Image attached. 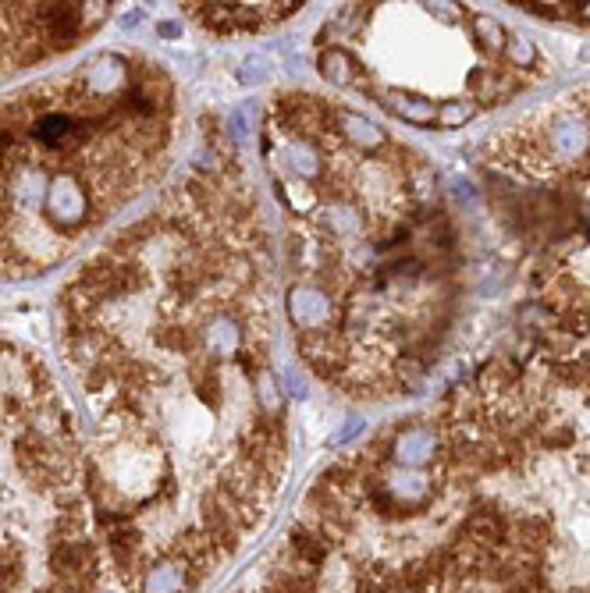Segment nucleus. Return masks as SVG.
Returning a JSON list of instances; mask_svg holds the SVG:
<instances>
[{
	"label": "nucleus",
	"instance_id": "obj_1",
	"mask_svg": "<svg viewBox=\"0 0 590 593\" xmlns=\"http://www.w3.org/2000/svg\"><path fill=\"white\" fill-rule=\"evenodd\" d=\"M278 296L263 196L217 122L57 292L107 590H200L263 530L292 452Z\"/></svg>",
	"mask_w": 590,
	"mask_h": 593
},
{
	"label": "nucleus",
	"instance_id": "obj_2",
	"mask_svg": "<svg viewBox=\"0 0 590 593\" xmlns=\"http://www.w3.org/2000/svg\"><path fill=\"white\" fill-rule=\"evenodd\" d=\"M260 153L281 220V313L302 366L352 402L423 391L463 292L459 224L441 174L367 111L274 89Z\"/></svg>",
	"mask_w": 590,
	"mask_h": 593
},
{
	"label": "nucleus",
	"instance_id": "obj_3",
	"mask_svg": "<svg viewBox=\"0 0 590 593\" xmlns=\"http://www.w3.org/2000/svg\"><path fill=\"white\" fill-rule=\"evenodd\" d=\"M178 85L143 50H96L0 96V285L57 270L164 181Z\"/></svg>",
	"mask_w": 590,
	"mask_h": 593
},
{
	"label": "nucleus",
	"instance_id": "obj_4",
	"mask_svg": "<svg viewBox=\"0 0 590 593\" xmlns=\"http://www.w3.org/2000/svg\"><path fill=\"white\" fill-rule=\"evenodd\" d=\"M107 590L79 420L40 352L0 338V593Z\"/></svg>",
	"mask_w": 590,
	"mask_h": 593
},
{
	"label": "nucleus",
	"instance_id": "obj_5",
	"mask_svg": "<svg viewBox=\"0 0 590 593\" xmlns=\"http://www.w3.org/2000/svg\"><path fill=\"white\" fill-rule=\"evenodd\" d=\"M111 11L114 0H0V83L85 46Z\"/></svg>",
	"mask_w": 590,
	"mask_h": 593
},
{
	"label": "nucleus",
	"instance_id": "obj_6",
	"mask_svg": "<svg viewBox=\"0 0 590 593\" xmlns=\"http://www.w3.org/2000/svg\"><path fill=\"white\" fill-rule=\"evenodd\" d=\"M310 0H178L185 18L217 40L263 36L292 22Z\"/></svg>",
	"mask_w": 590,
	"mask_h": 593
},
{
	"label": "nucleus",
	"instance_id": "obj_7",
	"mask_svg": "<svg viewBox=\"0 0 590 593\" xmlns=\"http://www.w3.org/2000/svg\"><path fill=\"white\" fill-rule=\"evenodd\" d=\"M469 33L477 46L484 53H495V57H506V43H508V29L495 18V15H469Z\"/></svg>",
	"mask_w": 590,
	"mask_h": 593
},
{
	"label": "nucleus",
	"instance_id": "obj_8",
	"mask_svg": "<svg viewBox=\"0 0 590 593\" xmlns=\"http://www.w3.org/2000/svg\"><path fill=\"white\" fill-rule=\"evenodd\" d=\"M506 57L516 68H523V72H534L537 68V46H534L530 36H523V33H508Z\"/></svg>",
	"mask_w": 590,
	"mask_h": 593
}]
</instances>
